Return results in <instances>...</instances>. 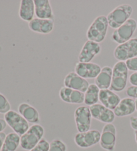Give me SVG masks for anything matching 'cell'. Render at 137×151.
Returning a JSON list of instances; mask_svg holds the SVG:
<instances>
[{
	"label": "cell",
	"mask_w": 137,
	"mask_h": 151,
	"mask_svg": "<svg viewBox=\"0 0 137 151\" xmlns=\"http://www.w3.org/2000/svg\"><path fill=\"white\" fill-rule=\"evenodd\" d=\"M6 136L7 135L5 132H0V151L1 150V148H2V147H3L4 140L6 139Z\"/></svg>",
	"instance_id": "obj_32"
},
{
	"label": "cell",
	"mask_w": 137,
	"mask_h": 151,
	"mask_svg": "<svg viewBox=\"0 0 137 151\" xmlns=\"http://www.w3.org/2000/svg\"><path fill=\"white\" fill-rule=\"evenodd\" d=\"M125 63L128 70L132 71L137 72V57L127 60Z\"/></svg>",
	"instance_id": "obj_28"
},
{
	"label": "cell",
	"mask_w": 137,
	"mask_h": 151,
	"mask_svg": "<svg viewBox=\"0 0 137 151\" xmlns=\"http://www.w3.org/2000/svg\"><path fill=\"white\" fill-rule=\"evenodd\" d=\"M114 57L118 61H126L137 57V37L118 45L114 50Z\"/></svg>",
	"instance_id": "obj_6"
},
{
	"label": "cell",
	"mask_w": 137,
	"mask_h": 151,
	"mask_svg": "<svg viewBox=\"0 0 137 151\" xmlns=\"http://www.w3.org/2000/svg\"><path fill=\"white\" fill-rule=\"evenodd\" d=\"M135 105H136V111H137V99L135 100Z\"/></svg>",
	"instance_id": "obj_35"
},
{
	"label": "cell",
	"mask_w": 137,
	"mask_h": 151,
	"mask_svg": "<svg viewBox=\"0 0 137 151\" xmlns=\"http://www.w3.org/2000/svg\"><path fill=\"white\" fill-rule=\"evenodd\" d=\"M92 117L105 124L112 123L115 119L114 111L106 108L102 104H95L90 106Z\"/></svg>",
	"instance_id": "obj_11"
},
{
	"label": "cell",
	"mask_w": 137,
	"mask_h": 151,
	"mask_svg": "<svg viewBox=\"0 0 137 151\" xmlns=\"http://www.w3.org/2000/svg\"><path fill=\"white\" fill-rule=\"evenodd\" d=\"M92 114L90 108L80 106L74 111V121L78 132H84L90 130Z\"/></svg>",
	"instance_id": "obj_9"
},
{
	"label": "cell",
	"mask_w": 137,
	"mask_h": 151,
	"mask_svg": "<svg viewBox=\"0 0 137 151\" xmlns=\"http://www.w3.org/2000/svg\"><path fill=\"white\" fill-rule=\"evenodd\" d=\"M7 123L6 120L3 119H0V132H3L5 129L7 127Z\"/></svg>",
	"instance_id": "obj_33"
},
{
	"label": "cell",
	"mask_w": 137,
	"mask_h": 151,
	"mask_svg": "<svg viewBox=\"0 0 137 151\" xmlns=\"http://www.w3.org/2000/svg\"><path fill=\"white\" fill-rule=\"evenodd\" d=\"M120 97L110 89L100 91L99 101L106 108L114 111L120 102Z\"/></svg>",
	"instance_id": "obj_18"
},
{
	"label": "cell",
	"mask_w": 137,
	"mask_h": 151,
	"mask_svg": "<svg viewBox=\"0 0 137 151\" xmlns=\"http://www.w3.org/2000/svg\"><path fill=\"white\" fill-rule=\"evenodd\" d=\"M126 94L129 98L137 99V86H130L126 90Z\"/></svg>",
	"instance_id": "obj_29"
},
{
	"label": "cell",
	"mask_w": 137,
	"mask_h": 151,
	"mask_svg": "<svg viewBox=\"0 0 137 151\" xmlns=\"http://www.w3.org/2000/svg\"><path fill=\"white\" fill-rule=\"evenodd\" d=\"M64 85L66 87L85 93L90 84L88 81L79 76L75 72H70L64 78Z\"/></svg>",
	"instance_id": "obj_14"
},
{
	"label": "cell",
	"mask_w": 137,
	"mask_h": 151,
	"mask_svg": "<svg viewBox=\"0 0 137 151\" xmlns=\"http://www.w3.org/2000/svg\"><path fill=\"white\" fill-rule=\"evenodd\" d=\"M134 137H135V140L137 143V131H134Z\"/></svg>",
	"instance_id": "obj_34"
},
{
	"label": "cell",
	"mask_w": 137,
	"mask_h": 151,
	"mask_svg": "<svg viewBox=\"0 0 137 151\" xmlns=\"http://www.w3.org/2000/svg\"><path fill=\"white\" fill-rule=\"evenodd\" d=\"M101 89L95 84H90L84 93V103L88 106H92L98 103Z\"/></svg>",
	"instance_id": "obj_23"
},
{
	"label": "cell",
	"mask_w": 137,
	"mask_h": 151,
	"mask_svg": "<svg viewBox=\"0 0 137 151\" xmlns=\"http://www.w3.org/2000/svg\"><path fill=\"white\" fill-rule=\"evenodd\" d=\"M20 137L15 132L7 134L1 151H16L20 146Z\"/></svg>",
	"instance_id": "obj_24"
},
{
	"label": "cell",
	"mask_w": 137,
	"mask_h": 151,
	"mask_svg": "<svg viewBox=\"0 0 137 151\" xmlns=\"http://www.w3.org/2000/svg\"><path fill=\"white\" fill-rule=\"evenodd\" d=\"M130 124L131 128L134 131H137V116H131L130 118Z\"/></svg>",
	"instance_id": "obj_31"
},
{
	"label": "cell",
	"mask_w": 137,
	"mask_h": 151,
	"mask_svg": "<svg viewBox=\"0 0 137 151\" xmlns=\"http://www.w3.org/2000/svg\"><path fill=\"white\" fill-rule=\"evenodd\" d=\"M107 17L105 15H99L94 19L86 32V37L89 41L100 43L106 37L109 27Z\"/></svg>",
	"instance_id": "obj_1"
},
{
	"label": "cell",
	"mask_w": 137,
	"mask_h": 151,
	"mask_svg": "<svg viewBox=\"0 0 137 151\" xmlns=\"http://www.w3.org/2000/svg\"><path fill=\"white\" fill-rule=\"evenodd\" d=\"M101 67L95 63L78 62L74 67V72L84 79H95L101 71Z\"/></svg>",
	"instance_id": "obj_12"
},
{
	"label": "cell",
	"mask_w": 137,
	"mask_h": 151,
	"mask_svg": "<svg viewBox=\"0 0 137 151\" xmlns=\"http://www.w3.org/2000/svg\"><path fill=\"white\" fill-rule=\"evenodd\" d=\"M101 133L98 130H90L84 132H78L74 137V142L78 147L88 148L100 142Z\"/></svg>",
	"instance_id": "obj_10"
},
{
	"label": "cell",
	"mask_w": 137,
	"mask_h": 151,
	"mask_svg": "<svg viewBox=\"0 0 137 151\" xmlns=\"http://www.w3.org/2000/svg\"><path fill=\"white\" fill-rule=\"evenodd\" d=\"M135 111V101L133 99L126 97L120 101L119 104L113 111L116 116L124 117L131 115Z\"/></svg>",
	"instance_id": "obj_20"
},
{
	"label": "cell",
	"mask_w": 137,
	"mask_h": 151,
	"mask_svg": "<svg viewBox=\"0 0 137 151\" xmlns=\"http://www.w3.org/2000/svg\"><path fill=\"white\" fill-rule=\"evenodd\" d=\"M117 131L114 124H106L101 132L100 146L106 151H114L117 143Z\"/></svg>",
	"instance_id": "obj_8"
},
{
	"label": "cell",
	"mask_w": 137,
	"mask_h": 151,
	"mask_svg": "<svg viewBox=\"0 0 137 151\" xmlns=\"http://www.w3.org/2000/svg\"><path fill=\"white\" fill-rule=\"evenodd\" d=\"M28 26L30 29L34 32L47 35L53 31L54 22L52 19H43L36 17L28 23Z\"/></svg>",
	"instance_id": "obj_15"
},
{
	"label": "cell",
	"mask_w": 137,
	"mask_h": 151,
	"mask_svg": "<svg viewBox=\"0 0 137 151\" xmlns=\"http://www.w3.org/2000/svg\"><path fill=\"white\" fill-rule=\"evenodd\" d=\"M44 127L39 124L31 125L28 131L20 137V146L23 150H29L38 144L44 135Z\"/></svg>",
	"instance_id": "obj_4"
},
{
	"label": "cell",
	"mask_w": 137,
	"mask_h": 151,
	"mask_svg": "<svg viewBox=\"0 0 137 151\" xmlns=\"http://www.w3.org/2000/svg\"><path fill=\"white\" fill-rule=\"evenodd\" d=\"M50 148V142L45 139H42L35 147L30 151H48Z\"/></svg>",
	"instance_id": "obj_27"
},
{
	"label": "cell",
	"mask_w": 137,
	"mask_h": 151,
	"mask_svg": "<svg viewBox=\"0 0 137 151\" xmlns=\"http://www.w3.org/2000/svg\"><path fill=\"white\" fill-rule=\"evenodd\" d=\"M61 100L69 104H82L84 103V93L72 88L62 87L59 91Z\"/></svg>",
	"instance_id": "obj_16"
},
{
	"label": "cell",
	"mask_w": 137,
	"mask_h": 151,
	"mask_svg": "<svg viewBox=\"0 0 137 151\" xmlns=\"http://www.w3.org/2000/svg\"><path fill=\"white\" fill-rule=\"evenodd\" d=\"M11 111V105L5 96L0 93V113L6 114Z\"/></svg>",
	"instance_id": "obj_26"
},
{
	"label": "cell",
	"mask_w": 137,
	"mask_h": 151,
	"mask_svg": "<svg viewBox=\"0 0 137 151\" xmlns=\"http://www.w3.org/2000/svg\"><path fill=\"white\" fill-rule=\"evenodd\" d=\"M35 15V4L34 0H22L20 2L19 16L25 22H30Z\"/></svg>",
	"instance_id": "obj_22"
},
{
	"label": "cell",
	"mask_w": 137,
	"mask_h": 151,
	"mask_svg": "<svg viewBox=\"0 0 137 151\" xmlns=\"http://www.w3.org/2000/svg\"><path fill=\"white\" fill-rule=\"evenodd\" d=\"M34 4L37 18L54 20V12L49 0H34Z\"/></svg>",
	"instance_id": "obj_17"
},
{
	"label": "cell",
	"mask_w": 137,
	"mask_h": 151,
	"mask_svg": "<svg viewBox=\"0 0 137 151\" xmlns=\"http://www.w3.org/2000/svg\"><path fill=\"white\" fill-rule=\"evenodd\" d=\"M133 8L130 4H123L113 9L107 15L109 26L112 29H117L130 19Z\"/></svg>",
	"instance_id": "obj_2"
},
{
	"label": "cell",
	"mask_w": 137,
	"mask_h": 151,
	"mask_svg": "<svg viewBox=\"0 0 137 151\" xmlns=\"http://www.w3.org/2000/svg\"><path fill=\"white\" fill-rule=\"evenodd\" d=\"M137 22L134 19L130 18L120 27L114 29L111 36L112 40L118 44H122L132 39L136 32Z\"/></svg>",
	"instance_id": "obj_5"
},
{
	"label": "cell",
	"mask_w": 137,
	"mask_h": 151,
	"mask_svg": "<svg viewBox=\"0 0 137 151\" xmlns=\"http://www.w3.org/2000/svg\"><path fill=\"white\" fill-rule=\"evenodd\" d=\"M128 69L126 63L118 61L112 67V82L110 89L114 92H121L127 85Z\"/></svg>",
	"instance_id": "obj_3"
},
{
	"label": "cell",
	"mask_w": 137,
	"mask_h": 151,
	"mask_svg": "<svg viewBox=\"0 0 137 151\" xmlns=\"http://www.w3.org/2000/svg\"><path fill=\"white\" fill-rule=\"evenodd\" d=\"M48 151H67V146L60 139H54L50 142Z\"/></svg>",
	"instance_id": "obj_25"
},
{
	"label": "cell",
	"mask_w": 137,
	"mask_h": 151,
	"mask_svg": "<svg viewBox=\"0 0 137 151\" xmlns=\"http://www.w3.org/2000/svg\"><path fill=\"white\" fill-rule=\"evenodd\" d=\"M7 125L20 136L26 133L30 128L29 123L21 114L15 111H9L4 115Z\"/></svg>",
	"instance_id": "obj_7"
},
{
	"label": "cell",
	"mask_w": 137,
	"mask_h": 151,
	"mask_svg": "<svg viewBox=\"0 0 137 151\" xmlns=\"http://www.w3.org/2000/svg\"><path fill=\"white\" fill-rule=\"evenodd\" d=\"M129 82L133 86H137V72L132 73L128 79Z\"/></svg>",
	"instance_id": "obj_30"
},
{
	"label": "cell",
	"mask_w": 137,
	"mask_h": 151,
	"mask_svg": "<svg viewBox=\"0 0 137 151\" xmlns=\"http://www.w3.org/2000/svg\"><path fill=\"white\" fill-rule=\"evenodd\" d=\"M101 51V47L98 43L86 41L78 55V62L90 63Z\"/></svg>",
	"instance_id": "obj_13"
},
{
	"label": "cell",
	"mask_w": 137,
	"mask_h": 151,
	"mask_svg": "<svg viewBox=\"0 0 137 151\" xmlns=\"http://www.w3.org/2000/svg\"><path fill=\"white\" fill-rule=\"evenodd\" d=\"M112 68L110 66L102 67L101 71L94 79V84L101 90L109 89L111 85Z\"/></svg>",
	"instance_id": "obj_21"
},
{
	"label": "cell",
	"mask_w": 137,
	"mask_h": 151,
	"mask_svg": "<svg viewBox=\"0 0 137 151\" xmlns=\"http://www.w3.org/2000/svg\"><path fill=\"white\" fill-rule=\"evenodd\" d=\"M18 113L27 121L29 123L38 124L40 121L39 114L38 110L26 103H22L18 106Z\"/></svg>",
	"instance_id": "obj_19"
}]
</instances>
